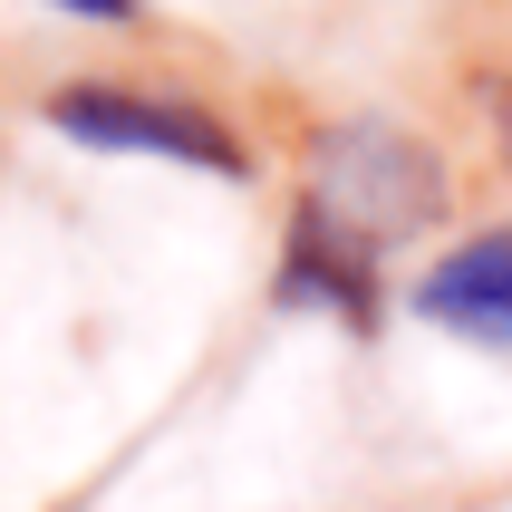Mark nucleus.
<instances>
[{
	"mask_svg": "<svg viewBox=\"0 0 512 512\" xmlns=\"http://www.w3.org/2000/svg\"><path fill=\"white\" fill-rule=\"evenodd\" d=\"M300 213H319L348 242L387 252V242H406V232H426L445 213V174H435V155L406 126L358 116V126H329L310 145V194H300Z\"/></svg>",
	"mask_w": 512,
	"mask_h": 512,
	"instance_id": "obj_1",
	"label": "nucleus"
},
{
	"mask_svg": "<svg viewBox=\"0 0 512 512\" xmlns=\"http://www.w3.org/2000/svg\"><path fill=\"white\" fill-rule=\"evenodd\" d=\"M49 126L68 145H97V155H165V165H203V174H252L242 136L223 116L184 107V97H145V87H58Z\"/></svg>",
	"mask_w": 512,
	"mask_h": 512,
	"instance_id": "obj_2",
	"label": "nucleus"
},
{
	"mask_svg": "<svg viewBox=\"0 0 512 512\" xmlns=\"http://www.w3.org/2000/svg\"><path fill=\"white\" fill-rule=\"evenodd\" d=\"M416 319L455 329L464 348H493L512 358V232H474L416 281Z\"/></svg>",
	"mask_w": 512,
	"mask_h": 512,
	"instance_id": "obj_3",
	"label": "nucleus"
},
{
	"mask_svg": "<svg viewBox=\"0 0 512 512\" xmlns=\"http://www.w3.org/2000/svg\"><path fill=\"white\" fill-rule=\"evenodd\" d=\"M281 300H310V310L368 319V300H377V252H368V242H348L339 223H319V213H290V242H281Z\"/></svg>",
	"mask_w": 512,
	"mask_h": 512,
	"instance_id": "obj_4",
	"label": "nucleus"
},
{
	"mask_svg": "<svg viewBox=\"0 0 512 512\" xmlns=\"http://www.w3.org/2000/svg\"><path fill=\"white\" fill-rule=\"evenodd\" d=\"M484 116H493V145H503V165H512V78H484Z\"/></svg>",
	"mask_w": 512,
	"mask_h": 512,
	"instance_id": "obj_5",
	"label": "nucleus"
},
{
	"mask_svg": "<svg viewBox=\"0 0 512 512\" xmlns=\"http://www.w3.org/2000/svg\"><path fill=\"white\" fill-rule=\"evenodd\" d=\"M58 10H78V20H136V0H58Z\"/></svg>",
	"mask_w": 512,
	"mask_h": 512,
	"instance_id": "obj_6",
	"label": "nucleus"
}]
</instances>
